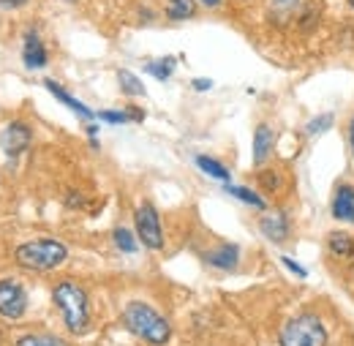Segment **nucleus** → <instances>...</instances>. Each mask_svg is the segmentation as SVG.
Wrapping results in <instances>:
<instances>
[{
    "mask_svg": "<svg viewBox=\"0 0 354 346\" xmlns=\"http://www.w3.org/2000/svg\"><path fill=\"white\" fill-rule=\"evenodd\" d=\"M123 325L131 330L133 336L145 338L147 344H153V346H164L169 341V336H172L169 322H167L156 308H150V305H145V303L126 305V311H123Z\"/></svg>",
    "mask_w": 354,
    "mask_h": 346,
    "instance_id": "nucleus-1",
    "label": "nucleus"
},
{
    "mask_svg": "<svg viewBox=\"0 0 354 346\" xmlns=\"http://www.w3.org/2000/svg\"><path fill=\"white\" fill-rule=\"evenodd\" d=\"M55 303L63 313V322L71 333H85L90 325V311H88V295L82 286H77L74 281H60L52 292Z\"/></svg>",
    "mask_w": 354,
    "mask_h": 346,
    "instance_id": "nucleus-2",
    "label": "nucleus"
},
{
    "mask_svg": "<svg viewBox=\"0 0 354 346\" xmlns=\"http://www.w3.org/2000/svg\"><path fill=\"white\" fill-rule=\"evenodd\" d=\"M68 257L66 246L60 240H52V237H41V240H30V243H22L17 248V262L25 267V270H55L57 264H63Z\"/></svg>",
    "mask_w": 354,
    "mask_h": 346,
    "instance_id": "nucleus-3",
    "label": "nucleus"
},
{
    "mask_svg": "<svg viewBox=\"0 0 354 346\" xmlns=\"http://www.w3.org/2000/svg\"><path fill=\"white\" fill-rule=\"evenodd\" d=\"M281 346H327V330L319 316L300 313L281 330Z\"/></svg>",
    "mask_w": 354,
    "mask_h": 346,
    "instance_id": "nucleus-4",
    "label": "nucleus"
},
{
    "mask_svg": "<svg viewBox=\"0 0 354 346\" xmlns=\"http://www.w3.org/2000/svg\"><path fill=\"white\" fill-rule=\"evenodd\" d=\"M136 232H139V240L147 246V248H153V251H158L161 246H164V232H161V218L156 213V208L150 205V202H145L139 210H136Z\"/></svg>",
    "mask_w": 354,
    "mask_h": 346,
    "instance_id": "nucleus-5",
    "label": "nucleus"
},
{
    "mask_svg": "<svg viewBox=\"0 0 354 346\" xmlns=\"http://www.w3.org/2000/svg\"><path fill=\"white\" fill-rule=\"evenodd\" d=\"M28 308V295L17 281H0V316L19 319Z\"/></svg>",
    "mask_w": 354,
    "mask_h": 346,
    "instance_id": "nucleus-6",
    "label": "nucleus"
},
{
    "mask_svg": "<svg viewBox=\"0 0 354 346\" xmlns=\"http://www.w3.org/2000/svg\"><path fill=\"white\" fill-rule=\"evenodd\" d=\"M0 145H3V150H6L8 156L25 153L28 145H30V129H28L25 123H19V120L8 123L6 131H3V136H0Z\"/></svg>",
    "mask_w": 354,
    "mask_h": 346,
    "instance_id": "nucleus-7",
    "label": "nucleus"
},
{
    "mask_svg": "<svg viewBox=\"0 0 354 346\" xmlns=\"http://www.w3.org/2000/svg\"><path fill=\"white\" fill-rule=\"evenodd\" d=\"M272 145H275V134H272V129H270L267 123L257 126V131H254V167H262L267 158H270Z\"/></svg>",
    "mask_w": 354,
    "mask_h": 346,
    "instance_id": "nucleus-8",
    "label": "nucleus"
},
{
    "mask_svg": "<svg viewBox=\"0 0 354 346\" xmlns=\"http://www.w3.org/2000/svg\"><path fill=\"white\" fill-rule=\"evenodd\" d=\"M259 229H262V235H265L267 240H272V243H283L286 237H289V221L283 213H270L259 221Z\"/></svg>",
    "mask_w": 354,
    "mask_h": 346,
    "instance_id": "nucleus-9",
    "label": "nucleus"
},
{
    "mask_svg": "<svg viewBox=\"0 0 354 346\" xmlns=\"http://www.w3.org/2000/svg\"><path fill=\"white\" fill-rule=\"evenodd\" d=\"M333 216L338 221H346L354 224V188L352 185H341L335 191V199H333Z\"/></svg>",
    "mask_w": 354,
    "mask_h": 346,
    "instance_id": "nucleus-10",
    "label": "nucleus"
},
{
    "mask_svg": "<svg viewBox=\"0 0 354 346\" xmlns=\"http://www.w3.org/2000/svg\"><path fill=\"white\" fill-rule=\"evenodd\" d=\"M22 57H25V66L28 69H44L46 66V49L36 33H28V39H25V55Z\"/></svg>",
    "mask_w": 354,
    "mask_h": 346,
    "instance_id": "nucleus-11",
    "label": "nucleus"
},
{
    "mask_svg": "<svg viewBox=\"0 0 354 346\" xmlns=\"http://www.w3.org/2000/svg\"><path fill=\"white\" fill-rule=\"evenodd\" d=\"M237 257H240V248H237L234 243H223V246H218L216 251H210L205 260H207V264H213V267L232 270V267L237 264Z\"/></svg>",
    "mask_w": 354,
    "mask_h": 346,
    "instance_id": "nucleus-12",
    "label": "nucleus"
},
{
    "mask_svg": "<svg viewBox=\"0 0 354 346\" xmlns=\"http://www.w3.org/2000/svg\"><path fill=\"white\" fill-rule=\"evenodd\" d=\"M44 85H46V90H52V95H55L57 101H63L66 107H71V109H74V112H77L80 118H85V120H90V118H95V112H90L88 107H85L82 101H77L74 95H68V93H66L63 87L57 85V82H52V80H46Z\"/></svg>",
    "mask_w": 354,
    "mask_h": 346,
    "instance_id": "nucleus-13",
    "label": "nucleus"
},
{
    "mask_svg": "<svg viewBox=\"0 0 354 346\" xmlns=\"http://www.w3.org/2000/svg\"><path fill=\"white\" fill-rule=\"evenodd\" d=\"M327 246H330V251H333L335 257H352V251H354V240L346 232H333V235L327 237Z\"/></svg>",
    "mask_w": 354,
    "mask_h": 346,
    "instance_id": "nucleus-14",
    "label": "nucleus"
},
{
    "mask_svg": "<svg viewBox=\"0 0 354 346\" xmlns=\"http://www.w3.org/2000/svg\"><path fill=\"white\" fill-rule=\"evenodd\" d=\"M196 167H199V170H202L205 174H210V177L221 180V183H226V180H229V170H226L223 164H218L216 158H207V156H196Z\"/></svg>",
    "mask_w": 354,
    "mask_h": 346,
    "instance_id": "nucleus-15",
    "label": "nucleus"
},
{
    "mask_svg": "<svg viewBox=\"0 0 354 346\" xmlns=\"http://www.w3.org/2000/svg\"><path fill=\"white\" fill-rule=\"evenodd\" d=\"M194 11H196L194 0H169V8H167L169 19H188L194 17Z\"/></svg>",
    "mask_w": 354,
    "mask_h": 346,
    "instance_id": "nucleus-16",
    "label": "nucleus"
},
{
    "mask_svg": "<svg viewBox=\"0 0 354 346\" xmlns=\"http://www.w3.org/2000/svg\"><path fill=\"white\" fill-rule=\"evenodd\" d=\"M226 191L232 194V197H237L240 202H245V205H254V208H265V199L259 197V194H254L251 188H243V185H226Z\"/></svg>",
    "mask_w": 354,
    "mask_h": 346,
    "instance_id": "nucleus-17",
    "label": "nucleus"
},
{
    "mask_svg": "<svg viewBox=\"0 0 354 346\" xmlns=\"http://www.w3.org/2000/svg\"><path fill=\"white\" fill-rule=\"evenodd\" d=\"M118 82L123 87V93H129V95H142L145 93V85L139 82V77H133L131 71H118Z\"/></svg>",
    "mask_w": 354,
    "mask_h": 346,
    "instance_id": "nucleus-18",
    "label": "nucleus"
},
{
    "mask_svg": "<svg viewBox=\"0 0 354 346\" xmlns=\"http://www.w3.org/2000/svg\"><path fill=\"white\" fill-rule=\"evenodd\" d=\"M17 346H68L57 336H22Z\"/></svg>",
    "mask_w": 354,
    "mask_h": 346,
    "instance_id": "nucleus-19",
    "label": "nucleus"
},
{
    "mask_svg": "<svg viewBox=\"0 0 354 346\" xmlns=\"http://www.w3.org/2000/svg\"><path fill=\"white\" fill-rule=\"evenodd\" d=\"M172 66H175V60H172V57H164V60L147 63L145 69H147V74H153L156 80H169V77H172Z\"/></svg>",
    "mask_w": 354,
    "mask_h": 346,
    "instance_id": "nucleus-20",
    "label": "nucleus"
},
{
    "mask_svg": "<svg viewBox=\"0 0 354 346\" xmlns=\"http://www.w3.org/2000/svg\"><path fill=\"white\" fill-rule=\"evenodd\" d=\"M115 243H118V248L126 251V254H133V251H136V240H133V235L129 232V229H123V226L115 229Z\"/></svg>",
    "mask_w": 354,
    "mask_h": 346,
    "instance_id": "nucleus-21",
    "label": "nucleus"
},
{
    "mask_svg": "<svg viewBox=\"0 0 354 346\" xmlns=\"http://www.w3.org/2000/svg\"><path fill=\"white\" fill-rule=\"evenodd\" d=\"M300 3H303V0H270L272 11L281 14V17H292V14L300 8Z\"/></svg>",
    "mask_w": 354,
    "mask_h": 346,
    "instance_id": "nucleus-22",
    "label": "nucleus"
},
{
    "mask_svg": "<svg viewBox=\"0 0 354 346\" xmlns=\"http://www.w3.org/2000/svg\"><path fill=\"white\" fill-rule=\"evenodd\" d=\"M333 120H335V118H333L330 112H324L322 118H313V120L308 123V129H306V131H308L310 136H316V134H324V131H327L330 126H333Z\"/></svg>",
    "mask_w": 354,
    "mask_h": 346,
    "instance_id": "nucleus-23",
    "label": "nucleus"
},
{
    "mask_svg": "<svg viewBox=\"0 0 354 346\" xmlns=\"http://www.w3.org/2000/svg\"><path fill=\"white\" fill-rule=\"evenodd\" d=\"M101 120H106V123H126L131 115H129V109L126 112H115V109H104V112H95Z\"/></svg>",
    "mask_w": 354,
    "mask_h": 346,
    "instance_id": "nucleus-24",
    "label": "nucleus"
},
{
    "mask_svg": "<svg viewBox=\"0 0 354 346\" xmlns=\"http://www.w3.org/2000/svg\"><path fill=\"white\" fill-rule=\"evenodd\" d=\"M283 264H286V267H289V270H292V273H297V275H306V267H300V264H297V262L295 260H289V257H283Z\"/></svg>",
    "mask_w": 354,
    "mask_h": 346,
    "instance_id": "nucleus-25",
    "label": "nucleus"
},
{
    "mask_svg": "<svg viewBox=\"0 0 354 346\" xmlns=\"http://www.w3.org/2000/svg\"><path fill=\"white\" fill-rule=\"evenodd\" d=\"M28 0H0V6H6V8H22Z\"/></svg>",
    "mask_w": 354,
    "mask_h": 346,
    "instance_id": "nucleus-26",
    "label": "nucleus"
},
{
    "mask_svg": "<svg viewBox=\"0 0 354 346\" xmlns=\"http://www.w3.org/2000/svg\"><path fill=\"white\" fill-rule=\"evenodd\" d=\"M194 87H196V90H210L213 82H210V80H194Z\"/></svg>",
    "mask_w": 354,
    "mask_h": 346,
    "instance_id": "nucleus-27",
    "label": "nucleus"
},
{
    "mask_svg": "<svg viewBox=\"0 0 354 346\" xmlns=\"http://www.w3.org/2000/svg\"><path fill=\"white\" fill-rule=\"evenodd\" d=\"M205 6H210V8H216V6H221V0H202Z\"/></svg>",
    "mask_w": 354,
    "mask_h": 346,
    "instance_id": "nucleus-28",
    "label": "nucleus"
},
{
    "mask_svg": "<svg viewBox=\"0 0 354 346\" xmlns=\"http://www.w3.org/2000/svg\"><path fill=\"white\" fill-rule=\"evenodd\" d=\"M349 136H352V147H354V118H352V123H349Z\"/></svg>",
    "mask_w": 354,
    "mask_h": 346,
    "instance_id": "nucleus-29",
    "label": "nucleus"
},
{
    "mask_svg": "<svg viewBox=\"0 0 354 346\" xmlns=\"http://www.w3.org/2000/svg\"><path fill=\"white\" fill-rule=\"evenodd\" d=\"M349 3H352V8H354V0H349Z\"/></svg>",
    "mask_w": 354,
    "mask_h": 346,
    "instance_id": "nucleus-30",
    "label": "nucleus"
}]
</instances>
